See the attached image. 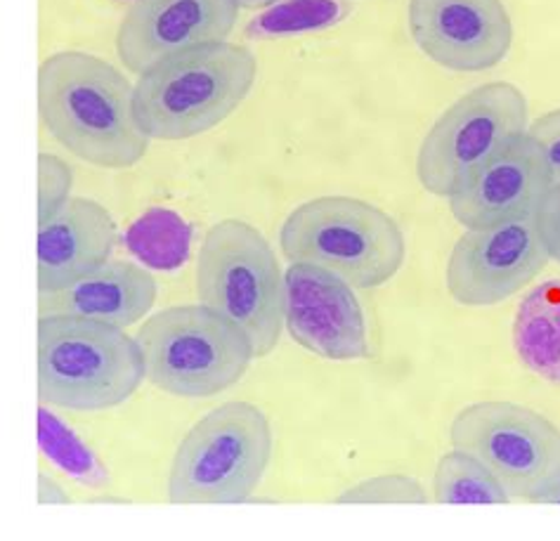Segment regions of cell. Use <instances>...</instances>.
<instances>
[{"mask_svg":"<svg viewBox=\"0 0 560 541\" xmlns=\"http://www.w3.org/2000/svg\"><path fill=\"white\" fill-rule=\"evenodd\" d=\"M433 496L438 504L445 506H494L511 502L488 468L456 447L435 466Z\"/></svg>","mask_w":560,"mask_h":541,"instance_id":"obj_17","label":"cell"},{"mask_svg":"<svg viewBox=\"0 0 560 541\" xmlns=\"http://www.w3.org/2000/svg\"><path fill=\"white\" fill-rule=\"evenodd\" d=\"M69 502H71L69 494L60 485H57V482L48 473L38 475V504L40 506H67Z\"/></svg>","mask_w":560,"mask_h":541,"instance_id":"obj_27","label":"cell"},{"mask_svg":"<svg viewBox=\"0 0 560 541\" xmlns=\"http://www.w3.org/2000/svg\"><path fill=\"white\" fill-rule=\"evenodd\" d=\"M348 14L341 0H282L246 26L250 38H279L334 26Z\"/></svg>","mask_w":560,"mask_h":541,"instance_id":"obj_21","label":"cell"},{"mask_svg":"<svg viewBox=\"0 0 560 541\" xmlns=\"http://www.w3.org/2000/svg\"><path fill=\"white\" fill-rule=\"evenodd\" d=\"M527 97L518 85L494 81L474 87L425 133L417 175L429 195L450 199L501 144L527 133Z\"/></svg>","mask_w":560,"mask_h":541,"instance_id":"obj_9","label":"cell"},{"mask_svg":"<svg viewBox=\"0 0 560 541\" xmlns=\"http://www.w3.org/2000/svg\"><path fill=\"white\" fill-rule=\"evenodd\" d=\"M38 400L71 412H105L147 378L142 348L126 329L73 315H40Z\"/></svg>","mask_w":560,"mask_h":541,"instance_id":"obj_3","label":"cell"},{"mask_svg":"<svg viewBox=\"0 0 560 541\" xmlns=\"http://www.w3.org/2000/svg\"><path fill=\"white\" fill-rule=\"evenodd\" d=\"M38 445L43 455L73 480L88 487L107 485L105 466L81 443V437L46 407L38 409Z\"/></svg>","mask_w":560,"mask_h":541,"instance_id":"obj_20","label":"cell"},{"mask_svg":"<svg viewBox=\"0 0 560 541\" xmlns=\"http://www.w3.org/2000/svg\"><path fill=\"white\" fill-rule=\"evenodd\" d=\"M535 225L544 248L560 266V185H553L535 211Z\"/></svg>","mask_w":560,"mask_h":541,"instance_id":"obj_24","label":"cell"},{"mask_svg":"<svg viewBox=\"0 0 560 541\" xmlns=\"http://www.w3.org/2000/svg\"><path fill=\"white\" fill-rule=\"evenodd\" d=\"M284 280V329L293 341L331 362L370 357V331L355 286L313 262H291Z\"/></svg>","mask_w":560,"mask_h":541,"instance_id":"obj_11","label":"cell"},{"mask_svg":"<svg viewBox=\"0 0 560 541\" xmlns=\"http://www.w3.org/2000/svg\"><path fill=\"white\" fill-rule=\"evenodd\" d=\"M529 294L535 296V301L541 305L544 313L551 317V321H553L558 333H560V282L558 280L544 282L541 286L529 291Z\"/></svg>","mask_w":560,"mask_h":541,"instance_id":"obj_26","label":"cell"},{"mask_svg":"<svg viewBox=\"0 0 560 541\" xmlns=\"http://www.w3.org/2000/svg\"><path fill=\"white\" fill-rule=\"evenodd\" d=\"M527 133L539 142L544 156H547L553 185H560V109L539 116V119L527 128Z\"/></svg>","mask_w":560,"mask_h":541,"instance_id":"obj_25","label":"cell"},{"mask_svg":"<svg viewBox=\"0 0 560 541\" xmlns=\"http://www.w3.org/2000/svg\"><path fill=\"white\" fill-rule=\"evenodd\" d=\"M191 227L178 213L168 209H152L130 225L126 246L142 266L152 270H175L189 256Z\"/></svg>","mask_w":560,"mask_h":541,"instance_id":"obj_18","label":"cell"},{"mask_svg":"<svg viewBox=\"0 0 560 541\" xmlns=\"http://www.w3.org/2000/svg\"><path fill=\"white\" fill-rule=\"evenodd\" d=\"M513 348L529 372L560 386V333L533 294L523 298L515 313Z\"/></svg>","mask_w":560,"mask_h":541,"instance_id":"obj_19","label":"cell"},{"mask_svg":"<svg viewBox=\"0 0 560 541\" xmlns=\"http://www.w3.org/2000/svg\"><path fill=\"white\" fill-rule=\"evenodd\" d=\"M544 504H549V506H560V487L549 496V499L547 502H544Z\"/></svg>","mask_w":560,"mask_h":541,"instance_id":"obj_29","label":"cell"},{"mask_svg":"<svg viewBox=\"0 0 560 541\" xmlns=\"http://www.w3.org/2000/svg\"><path fill=\"white\" fill-rule=\"evenodd\" d=\"M197 298L237 325L268 357L284 331L287 280L275 248L250 223L228 217L215 223L197 256Z\"/></svg>","mask_w":560,"mask_h":541,"instance_id":"obj_4","label":"cell"},{"mask_svg":"<svg viewBox=\"0 0 560 541\" xmlns=\"http://www.w3.org/2000/svg\"><path fill=\"white\" fill-rule=\"evenodd\" d=\"M154 303L156 280L150 272L136 262L109 260L77 284L38 294V313L100 319L128 329L150 315Z\"/></svg>","mask_w":560,"mask_h":541,"instance_id":"obj_16","label":"cell"},{"mask_svg":"<svg viewBox=\"0 0 560 541\" xmlns=\"http://www.w3.org/2000/svg\"><path fill=\"white\" fill-rule=\"evenodd\" d=\"M240 10V0H136L116 34V52L140 77L175 52L225 40Z\"/></svg>","mask_w":560,"mask_h":541,"instance_id":"obj_14","label":"cell"},{"mask_svg":"<svg viewBox=\"0 0 560 541\" xmlns=\"http://www.w3.org/2000/svg\"><path fill=\"white\" fill-rule=\"evenodd\" d=\"M553 187L539 142L521 133L480 164L450 197V211L466 230L535 215Z\"/></svg>","mask_w":560,"mask_h":541,"instance_id":"obj_13","label":"cell"},{"mask_svg":"<svg viewBox=\"0 0 560 541\" xmlns=\"http://www.w3.org/2000/svg\"><path fill=\"white\" fill-rule=\"evenodd\" d=\"M258 79V60L230 40L187 48L138 77L136 116L150 140L209 133L240 109Z\"/></svg>","mask_w":560,"mask_h":541,"instance_id":"obj_2","label":"cell"},{"mask_svg":"<svg viewBox=\"0 0 560 541\" xmlns=\"http://www.w3.org/2000/svg\"><path fill=\"white\" fill-rule=\"evenodd\" d=\"M136 339L147 381L185 400L213 398L237 386L256 360L246 333L203 303L173 305L147 317Z\"/></svg>","mask_w":560,"mask_h":541,"instance_id":"obj_7","label":"cell"},{"mask_svg":"<svg viewBox=\"0 0 560 541\" xmlns=\"http://www.w3.org/2000/svg\"><path fill=\"white\" fill-rule=\"evenodd\" d=\"M289 262H313L355 289H378L402 270L407 239L393 217L355 197H317L293 209L279 230Z\"/></svg>","mask_w":560,"mask_h":541,"instance_id":"obj_5","label":"cell"},{"mask_svg":"<svg viewBox=\"0 0 560 541\" xmlns=\"http://www.w3.org/2000/svg\"><path fill=\"white\" fill-rule=\"evenodd\" d=\"M282 3V0H240L242 8H248V10H256V8H270V5H277Z\"/></svg>","mask_w":560,"mask_h":541,"instance_id":"obj_28","label":"cell"},{"mask_svg":"<svg viewBox=\"0 0 560 541\" xmlns=\"http://www.w3.org/2000/svg\"><path fill=\"white\" fill-rule=\"evenodd\" d=\"M270 419L250 402H225L183 437L168 471L171 504H244L268 471Z\"/></svg>","mask_w":560,"mask_h":541,"instance_id":"obj_6","label":"cell"},{"mask_svg":"<svg viewBox=\"0 0 560 541\" xmlns=\"http://www.w3.org/2000/svg\"><path fill=\"white\" fill-rule=\"evenodd\" d=\"M549 260L535 215L466 230L447 260V291L466 308H488L533 284Z\"/></svg>","mask_w":560,"mask_h":541,"instance_id":"obj_10","label":"cell"},{"mask_svg":"<svg viewBox=\"0 0 560 541\" xmlns=\"http://www.w3.org/2000/svg\"><path fill=\"white\" fill-rule=\"evenodd\" d=\"M429 494L423 485L405 473H383L376 478H366L358 485L343 490L336 496L334 504L360 506V504H425Z\"/></svg>","mask_w":560,"mask_h":541,"instance_id":"obj_22","label":"cell"},{"mask_svg":"<svg viewBox=\"0 0 560 541\" xmlns=\"http://www.w3.org/2000/svg\"><path fill=\"white\" fill-rule=\"evenodd\" d=\"M119 242L112 213L102 203L71 197L38 223V294H55L107 266Z\"/></svg>","mask_w":560,"mask_h":541,"instance_id":"obj_15","label":"cell"},{"mask_svg":"<svg viewBox=\"0 0 560 541\" xmlns=\"http://www.w3.org/2000/svg\"><path fill=\"white\" fill-rule=\"evenodd\" d=\"M73 170L65 158L40 152L38 154V223L48 221L71 199Z\"/></svg>","mask_w":560,"mask_h":541,"instance_id":"obj_23","label":"cell"},{"mask_svg":"<svg viewBox=\"0 0 560 541\" xmlns=\"http://www.w3.org/2000/svg\"><path fill=\"white\" fill-rule=\"evenodd\" d=\"M43 128L88 164L132 168L150 152L136 116V85L97 55L55 52L38 67Z\"/></svg>","mask_w":560,"mask_h":541,"instance_id":"obj_1","label":"cell"},{"mask_svg":"<svg viewBox=\"0 0 560 541\" xmlns=\"http://www.w3.org/2000/svg\"><path fill=\"white\" fill-rule=\"evenodd\" d=\"M450 440L488 468L511 502L544 504L560 487V428L535 409L504 400L468 404L454 416Z\"/></svg>","mask_w":560,"mask_h":541,"instance_id":"obj_8","label":"cell"},{"mask_svg":"<svg viewBox=\"0 0 560 541\" xmlns=\"http://www.w3.org/2000/svg\"><path fill=\"white\" fill-rule=\"evenodd\" d=\"M407 24L431 62L459 74L494 69L513 46L504 0H409Z\"/></svg>","mask_w":560,"mask_h":541,"instance_id":"obj_12","label":"cell"}]
</instances>
